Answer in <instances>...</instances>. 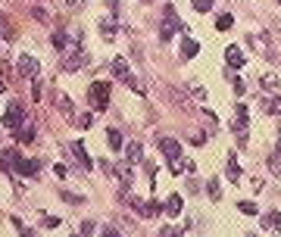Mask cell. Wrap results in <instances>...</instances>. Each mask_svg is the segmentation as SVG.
I'll return each instance as SVG.
<instances>
[{
    "label": "cell",
    "mask_w": 281,
    "mask_h": 237,
    "mask_svg": "<svg viewBox=\"0 0 281 237\" xmlns=\"http://www.w3.org/2000/svg\"><path fill=\"white\" fill-rule=\"evenodd\" d=\"M100 35H103L106 44H113L116 35H119V28H116V22L113 19H100Z\"/></svg>",
    "instance_id": "7c38bea8"
},
{
    "label": "cell",
    "mask_w": 281,
    "mask_h": 237,
    "mask_svg": "<svg viewBox=\"0 0 281 237\" xmlns=\"http://www.w3.org/2000/svg\"><path fill=\"white\" fill-rule=\"evenodd\" d=\"M72 125H78V128H91V125H94V116H91V113H81V116H75Z\"/></svg>",
    "instance_id": "d4e9b609"
},
{
    "label": "cell",
    "mask_w": 281,
    "mask_h": 237,
    "mask_svg": "<svg viewBox=\"0 0 281 237\" xmlns=\"http://www.w3.org/2000/svg\"><path fill=\"white\" fill-rule=\"evenodd\" d=\"M116 175H119V178H122V181H125V184H131V178H134V175H131V168H128V166H119V172H116Z\"/></svg>",
    "instance_id": "4dcf8cb0"
},
{
    "label": "cell",
    "mask_w": 281,
    "mask_h": 237,
    "mask_svg": "<svg viewBox=\"0 0 281 237\" xmlns=\"http://www.w3.org/2000/svg\"><path fill=\"white\" fill-rule=\"evenodd\" d=\"M159 150H163V156L169 163H175V159H181V143L175 138H159Z\"/></svg>",
    "instance_id": "5b68a950"
},
{
    "label": "cell",
    "mask_w": 281,
    "mask_h": 237,
    "mask_svg": "<svg viewBox=\"0 0 281 237\" xmlns=\"http://www.w3.org/2000/svg\"><path fill=\"white\" fill-rule=\"evenodd\" d=\"M262 228H266V231H278V228H281V215H278V209H272V213L262 215Z\"/></svg>",
    "instance_id": "9a60e30c"
},
{
    "label": "cell",
    "mask_w": 281,
    "mask_h": 237,
    "mask_svg": "<svg viewBox=\"0 0 281 237\" xmlns=\"http://www.w3.org/2000/svg\"><path fill=\"white\" fill-rule=\"evenodd\" d=\"M100 237H122V234H119L113 225H103V228H100Z\"/></svg>",
    "instance_id": "d6a6232c"
},
{
    "label": "cell",
    "mask_w": 281,
    "mask_h": 237,
    "mask_svg": "<svg viewBox=\"0 0 281 237\" xmlns=\"http://www.w3.org/2000/svg\"><path fill=\"white\" fill-rule=\"evenodd\" d=\"M69 153H72V159L84 168V172H91V168H94V163H91V156H88V150H84V143H81V141L69 143Z\"/></svg>",
    "instance_id": "277c9868"
},
{
    "label": "cell",
    "mask_w": 281,
    "mask_h": 237,
    "mask_svg": "<svg viewBox=\"0 0 281 237\" xmlns=\"http://www.w3.org/2000/svg\"><path fill=\"white\" fill-rule=\"evenodd\" d=\"M41 225H44V228H56L59 218H56V215H44V218H41Z\"/></svg>",
    "instance_id": "e575fe53"
},
{
    "label": "cell",
    "mask_w": 281,
    "mask_h": 237,
    "mask_svg": "<svg viewBox=\"0 0 281 237\" xmlns=\"http://www.w3.org/2000/svg\"><path fill=\"white\" fill-rule=\"evenodd\" d=\"M53 172H56V178H66V175H69V168H66L63 163H56V166H53Z\"/></svg>",
    "instance_id": "f35d334b"
},
{
    "label": "cell",
    "mask_w": 281,
    "mask_h": 237,
    "mask_svg": "<svg viewBox=\"0 0 281 237\" xmlns=\"http://www.w3.org/2000/svg\"><path fill=\"white\" fill-rule=\"evenodd\" d=\"M191 6H194L197 13H209V10H212V0H191Z\"/></svg>",
    "instance_id": "f1b7e54d"
},
{
    "label": "cell",
    "mask_w": 281,
    "mask_h": 237,
    "mask_svg": "<svg viewBox=\"0 0 281 237\" xmlns=\"http://www.w3.org/2000/svg\"><path fill=\"white\" fill-rule=\"evenodd\" d=\"M84 66H91V56L84 53V50H78L75 56H69V63H66V69H69V72H84Z\"/></svg>",
    "instance_id": "9c48e42d"
},
{
    "label": "cell",
    "mask_w": 281,
    "mask_h": 237,
    "mask_svg": "<svg viewBox=\"0 0 281 237\" xmlns=\"http://www.w3.org/2000/svg\"><path fill=\"white\" fill-rule=\"evenodd\" d=\"M250 44L256 47V50H259V53L266 56V59H275V50H272V47H266V44H269V38H266V35H253V38H250Z\"/></svg>",
    "instance_id": "8fae6325"
},
{
    "label": "cell",
    "mask_w": 281,
    "mask_h": 237,
    "mask_svg": "<svg viewBox=\"0 0 281 237\" xmlns=\"http://www.w3.org/2000/svg\"><path fill=\"white\" fill-rule=\"evenodd\" d=\"M94 228H97V225H94V222H81V237H88V234H94Z\"/></svg>",
    "instance_id": "74e56055"
},
{
    "label": "cell",
    "mask_w": 281,
    "mask_h": 237,
    "mask_svg": "<svg viewBox=\"0 0 281 237\" xmlns=\"http://www.w3.org/2000/svg\"><path fill=\"white\" fill-rule=\"evenodd\" d=\"M31 19H35V22H50V13L47 10H41V6H31Z\"/></svg>",
    "instance_id": "4316f807"
},
{
    "label": "cell",
    "mask_w": 281,
    "mask_h": 237,
    "mask_svg": "<svg viewBox=\"0 0 281 237\" xmlns=\"http://www.w3.org/2000/svg\"><path fill=\"white\" fill-rule=\"evenodd\" d=\"M237 209H241L244 215H259V209H256V203H253V200H241V203H237Z\"/></svg>",
    "instance_id": "7402d4cb"
},
{
    "label": "cell",
    "mask_w": 281,
    "mask_h": 237,
    "mask_svg": "<svg viewBox=\"0 0 281 237\" xmlns=\"http://www.w3.org/2000/svg\"><path fill=\"white\" fill-rule=\"evenodd\" d=\"M228 178H231V181H241V168H237V159H234V153L228 156Z\"/></svg>",
    "instance_id": "603a6c76"
},
{
    "label": "cell",
    "mask_w": 281,
    "mask_h": 237,
    "mask_svg": "<svg viewBox=\"0 0 281 237\" xmlns=\"http://www.w3.org/2000/svg\"><path fill=\"white\" fill-rule=\"evenodd\" d=\"M88 103L91 109H106L109 106V81H94L88 88Z\"/></svg>",
    "instance_id": "7a4b0ae2"
},
{
    "label": "cell",
    "mask_w": 281,
    "mask_h": 237,
    "mask_svg": "<svg viewBox=\"0 0 281 237\" xmlns=\"http://www.w3.org/2000/svg\"><path fill=\"white\" fill-rule=\"evenodd\" d=\"M125 159H128V163H144V147L138 141H131L128 147H125Z\"/></svg>",
    "instance_id": "4fadbf2b"
},
{
    "label": "cell",
    "mask_w": 281,
    "mask_h": 237,
    "mask_svg": "<svg viewBox=\"0 0 281 237\" xmlns=\"http://www.w3.org/2000/svg\"><path fill=\"white\" fill-rule=\"evenodd\" d=\"M19 237H31V231H28V228H22V231H19Z\"/></svg>",
    "instance_id": "b9f144b4"
},
{
    "label": "cell",
    "mask_w": 281,
    "mask_h": 237,
    "mask_svg": "<svg viewBox=\"0 0 281 237\" xmlns=\"http://www.w3.org/2000/svg\"><path fill=\"white\" fill-rule=\"evenodd\" d=\"M191 91H194V97H200V103L206 100V88L203 84H191Z\"/></svg>",
    "instance_id": "836d02e7"
},
{
    "label": "cell",
    "mask_w": 281,
    "mask_h": 237,
    "mask_svg": "<svg viewBox=\"0 0 281 237\" xmlns=\"http://www.w3.org/2000/svg\"><path fill=\"white\" fill-rule=\"evenodd\" d=\"M69 6H84V0H66Z\"/></svg>",
    "instance_id": "60d3db41"
},
{
    "label": "cell",
    "mask_w": 281,
    "mask_h": 237,
    "mask_svg": "<svg viewBox=\"0 0 281 237\" xmlns=\"http://www.w3.org/2000/svg\"><path fill=\"white\" fill-rule=\"evenodd\" d=\"M3 88H6V81H3V78H0V94H3Z\"/></svg>",
    "instance_id": "7bdbcfd3"
},
{
    "label": "cell",
    "mask_w": 281,
    "mask_h": 237,
    "mask_svg": "<svg viewBox=\"0 0 281 237\" xmlns=\"http://www.w3.org/2000/svg\"><path fill=\"white\" fill-rule=\"evenodd\" d=\"M197 53H200V44H197L194 38H184V41H181V56H184V59H194Z\"/></svg>",
    "instance_id": "5bb4252c"
},
{
    "label": "cell",
    "mask_w": 281,
    "mask_h": 237,
    "mask_svg": "<svg viewBox=\"0 0 281 237\" xmlns=\"http://www.w3.org/2000/svg\"><path fill=\"white\" fill-rule=\"evenodd\" d=\"M141 213H144V215H159V213H163V206H159L156 200H150V203H144Z\"/></svg>",
    "instance_id": "484cf974"
},
{
    "label": "cell",
    "mask_w": 281,
    "mask_h": 237,
    "mask_svg": "<svg viewBox=\"0 0 281 237\" xmlns=\"http://www.w3.org/2000/svg\"><path fill=\"white\" fill-rule=\"evenodd\" d=\"M106 141H109V150H116V153L125 147V143H122V134H119L116 128H109V131H106Z\"/></svg>",
    "instance_id": "ac0fdd59"
},
{
    "label": "cell",
    "mask_w": 281,
    "mask_h": 237,
    "mask_svg": "<svg viewBox=\"0 0 281 237\" xmlns=\"http://www.w3.org/2000/svg\"><path fill=\"white\" fill-rule=\"evenodd\" d=\"M16 141H19V143H31V141H35V128H31V125H22V128L16 131Z\"/></svg>",
    "instance_id": "d6986e66"
},
{
    "label": "cell",
    "mask_w": 281,
    "mask_h": 237,
    "mask_svg": "<svg viewBox=\"0 0 281 237\" xmlns=\"http://www.w3.org/2000/svg\"><path fill=\"white\" fill-rule=\"evenodd\" d=\"M231 25H234V16H231V13H222V16L216 19V28H219V31H228Z\"/></svg>",
    "instance_id": "44dd1931"
},
{
    "label": "cell",
    "mask_w": 281,
    "mask_h": 237,
    "mask_svg": "<svg viewBox=\"0 0 281 237\" xmlns=\"http://www.w3.org/2000/svg\"><path fill=\"white\" fill-rule=\"evenodd\" d=\"M278 175H281V168H278Z\"/></svg>",
    "instance_id": "bcb514c9"
},
{
    "label": "cell",
    "mask_w": 281,
    "mask_h": 237,
    "mask_svg": "<svg viewBox=\"0 0 281 237\" xmlns=\"http://www.w3.org/2000/svg\"><path fill=\"white\" fill-rule=\"evenodd\" d=\"M113 75H116V78H122L125 84L134 81V78H131V66H128V59H125V56H116V59H113Z\"/></svg>",
    "instance_id": "ba28073f"
},
{
    "label": "cell",
    "mask_w": 281,
    "mask_h": 237,
    "mask_svg": "<svg viewBox=\"0 0 281 237\" xmlns=\"http://www.w3.org/2000/svg\"><path fill=\"white\" fill-rule=\"evenodd\" d=\"M206 193H209V200H222V184H219V178H209Z\"/></svg>",
    "instance_id": "ffe728a7"
},
{
    "label": "cell",
    "mask_w": 281,
    "mask_h": 237,
    "mask_svg": "<svg viewBox=\"0 0 281 237\" xmlns=\"http://www.w3.org/2000/svg\"><path fill=\"white\" fill-rule=\"evenodd\" d=\"M266 109H269V113H275V116H281V97L266 100Z\"/></svg>",
    "instance_id": "f546056e"
},
{
    "label": "cell",
    "mask_w": 281,
    "mask_h": 237,
    "mask_svg": "<svg viewBox=\"0 0 281 237\" xmlns=\"http://www.w3.org/2000/svg\"><path fill=\"white\" fill-rule=\"evenodd\" d=\"M41 91H44V88H41V81L35 78V84H31V97H35V100H41V97H44V94H41Z\"/></svg>",
    "instance_id": "8d00e7d4"
},
{
    "label": "cell",
    "mask_w": 281,
    "mask_h": 237,
    "mask_svg": "<svg viewBox=\"0 0 281 237\" xmlns=\"http://www.w3.org/2000/svg\"><path fill=\"white\" fill-rule=\"evenodd\" d=\"M278 163H281V141H278V147H275V153H272V159H269V166H272V168H275Z\"/></svg>",
    "instance_id": "d590c367"
},
{
    "label": "cell",
    "mask_w": 281,
    "mask_h": 237,
    "mask_svg": "<svg viewBox=\"0 0 281 237\" xmlns=\"http://www.w3.org/2000/svg\"><path fill=\"white\" fill-rule=\"evenodd\" d=\"M278 6H281V0H278Z\"/></svg>",
    "instance_id": "f6af8a7d"
},
{
    "label": "cell",
    "mask_w": 281,
    "mask_h": 237,
    "mask_svg": "<svg viewBox=\"0 0 281 237\" xmlns=\"http://www.w3.org/2000/svg\"><path fill=\"white\" fill-rule=\"evenodd\" d=\"M234 94H247V84L241 78H234Z\"/></svg>",
    "instance_id": "ab89813d"
},
{
    "label": "cell",
    "mask_w": 281,
    "mask_h": 237,
    "mask_svg": "<svg viewBox=\"0 0 281 237\" xmlns=\"http://www.w3.org/2000/svg\"><path fill=\"white\" fill-rule=\"evenodd\" d=\"M72 237H81V234H72Z\"/></svg>",
    "instance_id": "ee69618b"
},
{
    "label": "cell",
    "mask_w": 281,
    "mask_h": 237,
    "mask_svg": "<svg viewBox=\"0 0 281 237\" xmlns=\"http://www.w3.org/2000/svg\"><path fill=\"white\" fill-rule=\"evenodd\" d=\"M50 44H53V50H66V47H69V35H66V31L59 28V31H53V38H50Z\"/></svg>",
    "instance_id": "e0dca14e"
},
{
    "label": "cell",
    "mask_w": 281,
    "mask_h": 237,
    "mask_svg": "<svg viewBox=\"0 0 281 237\" xmlns=\"http://www.w3.org/2000/svg\"><path fill=\"white\" fill-rule=\"evenodd\" d=\"M22 118H25V113H22V103H19V100H13V103L6 106V113H3V128H10V131H19V128H22Z\"/></svg>",
    "instance_id": "3957f363"
},
{
    "label": "cell",
    "mask_w": 281,
    "mask_h": 237,
    "mask_svg": "<svg viewBox=\"0 0 281 237\" xmlns=\"http://www.w3.org/2000/svg\"><path fill=\"white\" fill-rule=\"evenodd\" d=\"M225 63H228V69H244L247 56L241 53V47H237V44H231V47H225Z\"/></svg>",
    "instance_id": "52a82bcc"
},
{
    "label": "cell",
    "mask_w": 281,
    "mask_h": 237,
    "mask_svg": "<svg viewBox=\"0 0 281 237\" xmlns=\"http://www.w3.org/2000/svg\"><path fill=\"white\" fill-rule=\"evenodd\" d=\"M53 103H56V106L66 113V118H69V122H75V106L69 103V97H66L63 91H56V94H53Z\"/></svg>",
    "instance_id": "30bf717a"
},
{
    "label": "cell",
    "mask_w": 281,
    "mask_h": 237,
    "mask_svg": "<svg viewBox=\"0 0 281 237\" xmlns=\"http://www.w3.org/2000/svg\"><path fill=\"white\" fill-rule=\"evenodd\" d=\"M16 69H19L22 78H35V75H38V59H35V56H28V53H22V56H19V63H16Z\"/></svg>",
    "instance_id": "8992f818"
},
{
    "label": "cell",
    "mask_w": 281,
    "mask_h": 237,
    "mask_svg": "<svg viewBox=\"0 0 281 237\" xmlns=\"http://www.w3.org/2000/svg\"><path fill=\"white\" fill-rule=\"evenodd\" d=\"M181 209H184V200L178 197V193H172V197H169V203H166V213H169V215L175 218L178 213H181Z\"/></svg>",
    "instance_id": "2e32d148"
},
{
    "label": "cell",
    "mask_w": 281,
    "mask_h": 237,
    "mask_svg": "<svg viewBox=\"0 0 281 237\" xmlns=\"http://www.w3.org/2000/svg\"><path fill=\"white\" fill-rule=\"evenodd\" d=\"M6 156H10V166H13V172H19V175H38V168H41V163L38 159H25L19 150H6Z\"/></svg>",
    "instance_id": "6da1fadb"
},
{
    "label": "cell",
    "mask_w": 281,
    "mask_h": 237,
    "mask_svg": "<svg viewBox=\"0 0 281 237\" xmlns=\"http://www.w3.org/2000/svg\"><path fill=\"white\" fill-rule=\"evenodd\" d=\"M259 84H262V88H266V91H275V88H278V75L266 72V75H262V78H259Z\"/></svg>",
    "instance_id": "cb8c5ba5"
},
{
    "label": "cell",
    "mask_w": 281,
    "mask_h": 237,
    "mask_svg": "<svg viewBox=\"0 0 281 237\" xmlns=\"http://www.w3.org/2000/svg\"><path fill=\"white\" fill-rule=\"evenodd\" d=\"M63 200H66V203H84L81 193H72V190H63Z\"/></svg>",
    "instance_id": "1f68e13d"
},
{
    "label": "cell",
    "mask_w": 281,
    "mask_h": 237,
    "mask_svg": "<svg viewBox=\"0 0 281 237\" xmlns=\"http://www.w3.org/2000/svg\"><path fill=\"white\" fill-rule=\"evenodd\" d=\"M159 237H184V231H178V228H172V225H163L159 228Z\"/></svg>",
    "instance_id": "83f0119b"
}]
</instances>
